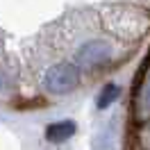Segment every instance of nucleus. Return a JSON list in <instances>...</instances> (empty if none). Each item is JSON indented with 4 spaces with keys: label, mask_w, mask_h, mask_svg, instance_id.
I'll return each instance as SVG.
<instances>
[{
    "label": "nucleus",
    "mask_w": 150,
    "mask_h": 150,
    "mask_svg": "<svg viewBox=\"0 0 150 150\" xmlns=\"http://www.w3.org/2000/svg\"><path fill=\"white\" fill-rule=\"evenodd\" d=\"M112 55V48L107 46L105 41H89L84 46L80 48V52H77V64L82 66V68H93V66L103 64L107 62Z\"/></svg>",
    "instance_id": "f03ea898"
},
{
    "label": "nucleus",
    "mask_w": 150,
    "mask_h": 150,
    "mask_svg": "<svg viewBox=\"0 0 150 150\" xmlns=\"http://www.w3.org/2000/svg\"><path fill=\"white\" fill-rule=\"evenodd\" d=\"M46 89L52 93H66V91H73L77 82H80V71L73 64H55L52 68L46 71Z\"/></svg>",
    "instance_id": "f257e3e1"
},
{
    "label": "nucleus",
    "mask_w": 150,
    "mask_h": 150,
    "mask_svg": "<svg viewBox=\"0 0 150 150\" xmlns=\"http://www.w3.org/2000/svg\"><path fill=\"white\" fill-rule=\"evenodd\" d=\"M118 96H121V89H118V86L116 84H107L103 89L100 98H98V107H100V109H107L114 100H118Z\"/></svg>",
    "instance_id": "20e7f679"
},
{
    "label": "nucleus",
    "mask_w": 150,
    "mask_h": 150,
    "mask_svg": "<svg viewBox=\"0 0 150 150\" xmlns=\"http://www.w3.org/2000/svg\"><path fill=\"white\" fill-rule=\"evenodd\" d=\"M73 134H75V123L73 121L52 123V125H48V130H46L48 141H64L68 137H73Z\"/></svg>",
    "instance_id": "7ed1b4c3"
}]
</instances>
